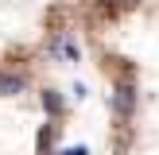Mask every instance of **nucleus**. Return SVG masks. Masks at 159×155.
<instances>
[{"label":"nucleus","mask_w":159,"mask_h":155,"mask_svg":"<svg viewBox=\"0 0 159 155\" xmlns=\"http://www.w3.org/2000/svg\"><path fill=\"white\" fill-rule=\"evenodd\" d=\"M27 89V78L23 74H8V70H0V93L4 97H16V93Z\"/></svg>","instance_id":"obj_2"},{"label":"nucleus","mask_w":159,"mask_h":155,"mask_svg":"<svg viewBox=\"0 0 159 155\" xmlns=\"http://www.w3.org/2000/svg\"><path fill=\"white\" fill-rule=\"evenodd\" d=\"M113 108H116V116H132V108H136V89H132V82H120V85H116Z\"/></svg>","instance_id":"obj_1"},{"label":"nucleus","mask_w":159,"mask_h":155,"mask_svg":"<svg viewBox=\"0 0 159 155\" xmlns=\"http://www.w3.org/2000/svg\"><path fill=\"white\" fill-rule=\"evenodd\" d=\"M62 155H85V147H74V151H62Z\"/></svg>","instance_id":"obj_4"},{"label":"nucleus","mask_w":159,"mask_h":155,"mask_svg":"<svg viewBox=\"0 0 159 155\" xmlns=\"http://www.w3.org/2000/svg\"><path fill=\"white\" fill-rule=\"evenodd\" d=\"M43 105L51 108V113H58V108H62V105H58V97H54V93H43Z\"/></svg>","instance_id":"obj_3"}]
</instances>
